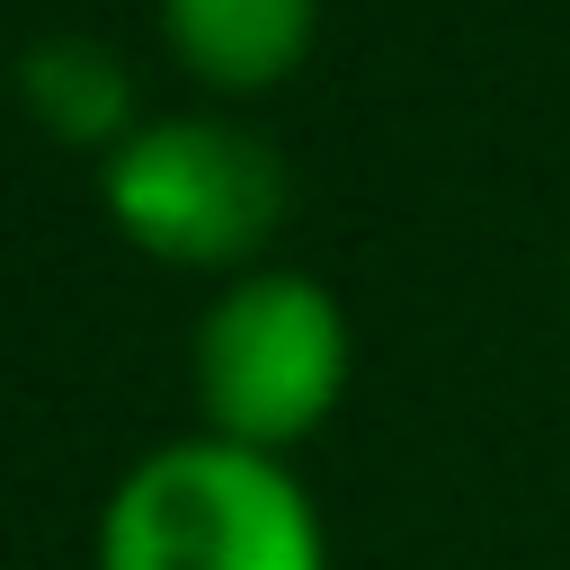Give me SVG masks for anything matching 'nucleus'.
Segmentation results:
<instances>
[{
    "label": "nucleus",
    "instance_id": "nucleus-1",
    "mask_svg": "<svg viewBox=\"0 0 570 570\" xmlns=\"http://www.w3.org/2000/svg\"><path fill=\"white\" fill-rule=\"evenodd\" d=\"M98 570H330V534L285 454L196 428L116 472Z\"/></svg>",
    "mask_w": 570,
    "mask_h": 570
},
{
    "label": "nucleus",
    "instance_id": "nucleus-2",
    "mask_svg": "<svg viewBox=\"0 0 570 570\" xmlns=\"http://www.w3.org/2000/svg\"><path fill=\"white\" fill-rule=\"evenodd\" d=\"M98 205L125 249L160 267L240 276L276 249L294 214V178H285V151L240 116L178 107V116H142L98 160Z\"/></svg>",
    "mask_w": 570,
    "mask_h": 570
},
{
    "label": "nucleus",
    "instance_id": "nucleus-3",
    "mask_svg": "<svg viewBox=\"0 0 570 570\" xmlns=\"http://www.w3.org/2000/svg\"><path fill=\"white\" fill-rule=\"evenodd\" d=\"M347 374H356L347 303L285 258L223 276L187 347L205 436H232L258 454H294L312 428H330V410L347 401Z\"/></svg>",
    "mask_w": 570,
    "mask_h": 570
},
{
    "label": "nucleus",
    "instance_id": "nucleus-4",
    "mask_svg": "<svg viewBox=\"0 0 570 570\" xmlns=\"http://www.w3.org/2000/svg\"><path fill=\"white\" fill-rule=\"evenodd\" d=\"M169 62L205 98H267L321 45V0H160Z\"/></svg>",
    "mask_w": 570,
    "mask_h": 570
},
{
    "label": "nucleus",
    "instance_id": "nucleus-5",
    "mask_svg": "<svg viewBox=\"0 0 570 570\" xmlns=\"http://www.w3.org/2000/svg\"><path fill=\"white\" fill-rule=\"evenodd\" d=\"M18 98L27 116L53 134V142H98L116 151L142 116H134V80H125V53H107L98 36H45L18 53Z\"/></svg>",
    "mask_w": 570,
    "mask_h": 570
}]
</instances>
